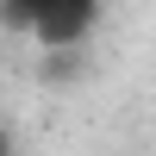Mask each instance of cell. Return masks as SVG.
I'll list each match as a JSON object with an SVG mask.
<instances>
[{
  "instance_id": "1",
  "label": "cell",
  "mask_w": 156,
  "mask_h": 156,
  "mask_svg": "<svg viewBox=\"0 0 156 156\" xmlns=\"http://www.w3.org/2000/svg\"><path fill=\"white\" fill-rule=\"evenodd\" d=\"M0 19H6L12 31L37 37L44 50H75L94 31L100 0H0Z\"/></svg>"
},
{
  "instance_id": "2",
  "label": "cell",
  "mask_w": 156,
  "mask_h": 156,
  "mask_svg": "<svg viewBox=\"0 0 156 156\" xmlns=\"http://www.w3.org/2000/svg\"><path fill=\"white\" fill-rule=\"evenodd\" d=\"M0 156H6V125H0Z\"/></svg>"
}]
</instances>
